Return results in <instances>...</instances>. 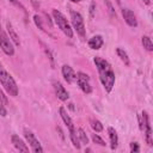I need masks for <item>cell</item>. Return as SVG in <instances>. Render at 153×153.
<instances>
[{
  "label": "cell",
  "instance_id": "1",
  "mask_svg": "<svg viewBox=\"0 0 153 153\" xmlns=\"http://www.w3.org/2000/svg\"><path fill=\"white\" fill-rule=\"evenodd\" d=\"M93 61H94V65L98 69L99 79H100L102 85L104 86V90L108 93L111 92V90L115 85V73H114L110 63L100 56H96L93 59Z\"/></svg>",
  "mask_w": 153,
  "mask_h": 153
},
{
  "label": "cell",
  "instance_id": "2",
  "mask_svg": "<svg viewBox=\"0 0 153 153\" xmlns=\"http://www.w3.org/2000/svg\"><path fill=\"white\" fill-rule=\"evenodd\" d=\"M0 84L4 87V90L12 97L18 96V86L12 75L4 68V66L0 63Z\"/></svg>",
  "mask_w": 153,
  "mask_h": 153
},
{
  "label": "cell",
  "instance_id": "3",
  "mask_svg": "<svg viewBox=\"0 0 153 153\" xmlns=\"http://www.w3.org/2000/svg\"><path fill=\"white\" fill-rule=\"evenodd\" d=\"M53 17H54V20L56 23V25L59 26V29L68 37V38H72L73 37V29L72 26L69 25V23L67 22L66 17L57 10H53Z\"/></svg>",
  "mask_w": 153,
  "mask_h": 153
},
{
  "label": "cell",
  "instance_id": "4",
  "mask_svg": "<svg viewBox=\"0 0 153 153\" xmlns=\"http://www.w3.org/2000/svg\"><path fill=\"white\" fill-rule=\"evenodd\" d=\"M71 22H72V26L76 31V33L81 38H84L86 35V29H85V23H84L82 16L79 12L71 11Z\"/></svg>",
  "mask_w": 153,
  "mask_h": 153
},
{
  "label": "cell",
  "instance_id": "5",
  "mask_svg": "<svg viewBox=\"0 0 153 153\" xmlns=\"http://www.w3.org/2000/svg\"><path fill=\"white\" fill-rule=\"evenodd\" d=\"M0 48L2 49V51L7 56H13L14 55V47L12 44V41L7 36V33L5 32V30L2 29L1 23H0Z\"/></svg>",
  "mask_w": 153,
  "mask_h": 153
},
{
  "label": "cell",
  "instance_id": "6",
  "mask_svg": "<svg viewBox=\"0 0 153 153\" xmlns=\"http://www.w3.org/2000/svg\"><path fill=\"white\" fill-rule=\"evenodd\" d=\"M24 136H25L27 143L30 145L32 152H35V153H42V152H43V148H42V146H41L38 139L35 136V134H33L30 129H27V128L24 129Z\"/></svg>",
  "mask_w": 153,
  "mask_h": 153
},
{
  "label": "cell",
  "instance_id": "7",
  "mask_svg": "<svg viewBox=\"0 0 153 153\" xmlns=\"http://www.w3.org/2000/svg\"><path fill=\"white\" fill-rule=\"evenodd\" d=\"M76 84H78V86L80 87V90L84 92V93H86V94H88V93H91L92 92V87H91V85H90V76L86 74V73H84V72H78L76 73Z\"/></svg>",
  "mask_w": 153,
  "mask_h": 153
},
{
  "label": "cell",
  "instance_id": "8",
  "mask_svg": "<svg viewBox=\"0 0 153 153\" xmlns=\"http://www.w3.org/2000/svg\"><path fill=\"white\" fill-rule=\"evenodd\" d=\"M142 118H143V133H145V139H146V142L152 146L153 145V137H152V129H151V124H149V118H148V115L146 111H143L142 114Z\"/></svg>",
  "mask_w": 153,
  "mask_h": 153
},
{
  "label": "cell",
  "instance_id": "9",
  "mask_svg": "<svg viewBox=\"0 0 153 153\" xmlns=\"http://www.w3.org/2000/svg\"><path fill=\"white\" fill-rule=\"evenodd\" d=\"M122 16H123L124 22L129 26H131V27H136L137 26V19H136V17H135L133 11H130L129 8H123L122 10Z\"/></svg>",
  "mask_w": 153,
  "mask_h": 153
},
{
  "label": "cell",
  "instance_id": "10",
  "mask_svg": "<svg viewBox=\"0 0 153 153\" xmlns=\"http://www.w3.org/2000/svg\"><path fill=\"white\" fill-rule=\"evenodd\" d=\"M62 75L65 78V80L68 82V84H73L75 80H76V73L74 72V69L68 66V65H63L62 66Z\"/></svg>",
  "mask_w": 153,
  "mask_h": 153
},
{
  "label": "cell",
  "instance_id": "11",
  "mask_svg": "<svg viewBox=\"0 0 153 153\" xmlns=\"http://www.w3.org/2000/svg\"><path fill=\"white\" fill-rule=\"evenodd\" d=\"M53 85H54L55 94L57 96V98H59L60 100L66 102V100L69 98V94H68L67 90H66V88L62 86V84H61V82H59V81H54V82H53Z\"/></svg>",
  "mask_w": 153,
  "mask_h": 153
},
{
  "label": "cell",
  "instance_id": "12",
  "mask_svg": "<svg viewBox=\"0 0 153 153\" xmlns=\"http://www.w3.org/2000/svg\"><path fill=\"white\" fill-rule=\"evenodd\" d=\"M59 111H60V116H61L62 121L65 122V124H66V126H67V128H68V131H69V133H73V131H75L76 129H75V127H74V123H73L72 118L69 117V115L67 114L66 109H65L63 106H60Z\"/></svg>",
  "mask_w": 153,
  "mask_h": 153
},
{
  "label": "cell",
  "instance_id": "13",
  "mask_svg": "<svg viewBox=\"0 0 153 153\" xmlns=\"http://www.w3.org/2000/svg\"><path fill=\"white\" fill-rule=\"evenodd\" d=\"M11 141H12L13 146H14L19 152H24V153H27V152H29V147L26 146V143H25L18 135L13 134V135L11 136Z\"/></svg>",
  "mask_w": 153,
  "mask_h": 153
},
{
  "label": "cell",
  "instance_id": "14",
  "mask_svg": "<svg viewBox=\"0 0 153 153\" xmlns=\"http://www.w3.org/2000/svg\"><path fill=\"white\" fill-rule=\"evenodd\" d=\"M103 43H104L103 37L99 36V35H96V36L91 37V38L88 39V42H87L88 47H90L91 49H93V50H98V49H100L102 45H103Z\"/></svg>",
  "mask_w": 153,
  "mask_h": 153
},
{
  "label": "cell",
  "instance_id": "15",
  "mask_svg": "<svg viewBox=\"0 0 153 153\" xmlns=\"http://www.w3.org/2000/svg\"><path fill=\"white\" fill-rule=\"evenodd\" d=\"M108 134H109V139H110V147L111 149H116L117 145H118V135L117 131L115 130L114 127H109L108 128Z\"/></svg>",
  "mask_w": 153,
  "mask_h": 153
},
{
  "label": "cell",
  "instance_id": "16",
  "mask_svg": "<svg viewBox=\"0 0 153 153\" xmlns=\"http://www.w3.org/2000/svg\"><path fill=\"white\" fill-rule=\"evenodd\" d=\"M6 27H7V32H8V37L11 38V41L16 44V45H20V41H19V36L17 35V32L14 31V29H13V26H12V24L10 23V22H7L6 23Z\"/></svg>",
  "mask_w": 153,
  "mask_h": 153
},
{
  "label": "cell",
  "instance_id": "17",
  "mask_svg": "<svg viewBox=\"0 0 153 153\" xmlns=\"http://www.w3.org/2000/svg\"><path fill=\"white\" fill-rule=\"evenodd\" d=\"M141 43H142V45L146 50H148V51L153 50V43H152V39L148 36H142L141 37Z\"/></svg>",
  "mask_w": 153,
  "mask_h": 153
},
{
  "label": "cell",
  "instance_id": "18",
  "mask_svg": "<svg viewBox=\"0 0 153 153\" xmlns=\"http://www.w3.org/2000/svg\"><path fill=\"white\" fill-rule=\"evenodd\" d=\"M116 53H117V55H118V57L124 62V65H127V66H129V63H130V61H129V57H128V54L124 51V49H122V48H117L116 49Z\"/></svg>",
  "mask_w": 153,
  "mask_h": 153
},
{
  "label": "cell",
  "instance_id": "19",
  "mask_svg": "<svg viewBox=\"0 0 153 153\" xmlns=\"http://www.w3.org/2000/svg\"><path fill=\"white\" fill-rule=\"evenodd\" d=\"M76 134H78V137H79L80 143H84V145H87L88 143V137H87L86 133L81 128H78L76 129Z\"/></svg>",
  "mask_w": 153,
  "mask_h": 153
},
{
  "label": "cell",
  "instance_id": "20",
  "mask_svg": "<svg viewBox=\"0 0 153 153\" xmlns=\"http://www.w3.org/2000/svg\"><path fill=\"white\" fill-rule=\"evenodd\" d=\"M91 128L96 131V133H100L103 130V124L100 121L98 120H91Z\"/></svg>",
  "mask_w": 153,
  "mask_h": 153
},
{
  "label": "cell",
  "instance_id": "21",
  "mask_svg": "<svg viewBox=\"0 0 153 153\" xmlns=\"http://www.w3.org/2000/svg\"><path fill=\"white\" fill-rule=\"evenodd\" d=\"M91 139H92V141L94 142V143H97V145H99V146H102V147H104L106 143H105V141L98 135V134H92V136H91Z\"/></svg>",
  "mask_w": 153,
  "mask_h": 153
},
{
  "label": "cell",
  "instance_id": "22",
  "mask_svg": "<svg viewBox=\"0 0 153 153\" xmlns=\"http://www.w3.org/2000/svg\"><path fill=\"white\" fill-rule=\"evenodd\" d=\"M104 2H105V5H106V7H108V10H109L110 14H111L112 17H116V12H115V8H114L112 4L110 2V0H104Z\"/></svg>",
  "mask_w": 153,
  "mask_h": 153
},
{
  "label": "cell",
  "instance_id": "23",
  "mask_svg": "<svg viewBox=\"0 0 153 153\" xmlns=\"http://www.w3.org/2000/svg\"><path fill=\"white\" fill-rule=\"evenodd\" d=\"M6 115H7V110H6V108H5V103H4V100L0 98V116L5 117Z\"/></svg>",
  "mask_w": 153,
  "mask_h": 153
},
{
  "label": "cell",
  "instance_id": "24",
  "mask_svg": "<svg viewBox=\"0 0 153 153\" xmlns=\"http://www.w3.org/2000/svg\"><path fill=\"white\" fill-rule=\"evenodd\" d=\"M33 20H35V24H36L41 30H44V27H43V25H42V20H41V18H39V16L35 14V16H33Z\"/></svg>",
  "mask_w": 153,
  "mask_h": 153
},
{
  "label": "cell",
  "instance_id": "25",
  "mask_svg": "<svg viewBox=\"0 0 153 153\" xmlns=\"http://www.w3.org/2000/svg\"><path fill=\"white\" fill-rule=\"evenodd\" d=\"M140 151V147L137 145V142H131L130 143V152L131 153H137Z\"/></svg>",
  "mask_w": 153,
  "mask_h": 153
},
{
  "label": "cell",
  "instance_id": "26",
  "mask_svg": "<svg viewBox=\"0 0 153 153\" xmlns=\"http://www.w3.org/2000/svg\"><path fill=\"white\" fill-rule=\"evenodd\" d=\"M94 11H96V2L92 1L91 5H90V17H91V18L94 17Z\"/></svg>",
  "mask_w": 153,
  "mask_h": 153
},
{
  "label": "cell",
  "instance_id": "27",
  "mask_svg": "<svg viewBox=\"0 0 153 153\" xmlns=\"http://www.w3.org/2000/svg\"><path fill=\"white\" fill-rule=\"evenodd\" d=\"M0 98H1L2 100H4V103H5V105H6L8 100H7V98H6V96H5V93H4L2 91H1V88H0Z\"/></svg>",
  "mask_w": 153,
  "mask_h": 153
},
{
  "label": "cell",
  "instance_id": "28",
  "mask_svg": "<svg viewBox=\"0 0 153 153\" xmlns=\"http://www.w3.org/2000/svg\"><path fill=\"white\" fill-rule=\"evenodd\" d=\"M142 1H143L146 5H149V4H151V0H142Z\"/></svg>",
  "mask_w": 153,
  "mask_h": 153
},
{
  "label": "cell",
  "instance_id": "29",
  "mask_svg": "<svg viewBox=\"0 0 153 153\" xmlns=\"http://www.w3.org/2000/svg\"><path fill=\"white\" fill-rule=\"evenodd\" d=\"M72 2H80V1H82V0H71Z\"/></svg>",
  "mask_w": 153,
  "mask_h": 153
}]
</instances>
